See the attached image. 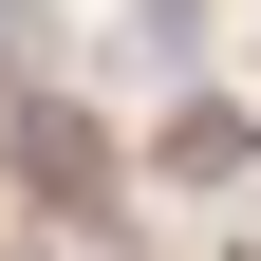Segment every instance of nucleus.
Returning <instances> with one entry per match:
<instances>
[{
	"label": "nucleus",
	"instance_id": "1",
	"mask_svg": "<svg viewBox=\"0 0 261 261\" xmlns=\"http://www.w3.org/2000/svg\"><path fill=\"white\" fill-rule=\"evenodd\" d=\"M0 224L56 261H112L149 243V187H130V112L93 75H38V93H0Z\"/></svg>",
	"mask_w": 261,
	"mask_h": 261
},
{
	"label": "nucleus",
	"instance_id": "2",
	"mask_svg": "<svg viewBox=\"0 0 261 261\" xmlns=\"http://www.w3.org/2000/svg\"><path fill=\"white\" fill-rule=\"evenodd\" d=\"M130 187H149V224H168V205H224V224H261V93H243V75H205V93H149V112H130Z\"/></svg>",
	"mask_w": 261,
	"mask_h": 261
},
{
	"label": "nucleus",
	"instance_id": "3",
	"mask_svg": "<svg viewBox=\"0 0 261 261\" xmlns=\"http://www.w3.org/2000/svg\"><path fill=\"white\" fill-rule=\"evenodd\" d=\"M75 75L112 93V112H149V93H205V75H243V0H93Z\"/></svg>",
	"mask_w": 261,
	"mask_h": 261
},
{
	"label": "nucleus",
	"instance_id": "4",
	"mask_svg": "<svg viewBox=\"0 0 261 261\" xmlns=\"http://www.w3.org/2000/svg\"><path fill=\"white\" fill-rule=\"evenodd\" d=\"M243 93H261V0H243Z\"/></svg>",
	"mask_w": 261,
	"mask_h": 261
},
{
	"label": "nucleus",
	"instance_id": "5",
	"mask_svg": "<svg viewBox=\"0 0 261 261\" xmlns=\"http://www.w3.org/2000/svg\"><path fill=\"white\" fill-rule=\"evenodd\" d=\"M0 261H56V243H19V224H0Z\"/></svg>",
	"mask_w": 261,
	"mask_h": 261
}]
</instances>
